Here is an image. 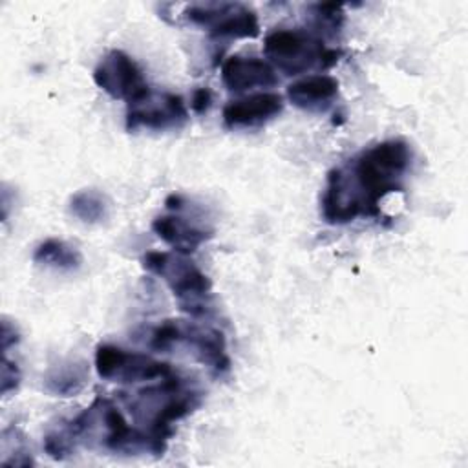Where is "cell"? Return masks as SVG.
Segmentation results:
<instances>
[{
    "label": "cell",
    "mask_w": 468,
    "mask_h": 468,
    "mask_svg": "<svg viewBox=\"0 0 468 468\" xmlns=\"http://www.w3.org/2000/svg\"><path fill=\"white\" fill-rule=\"evenodd\" d=\"M411 165L404 139H386L327 172L320 214L329 225H346L360 216H380V201L402 190Z\"/></svg>",
    "instance_id": "1"
},
{
    "label": "cell",
    "mask_w": 468,
    "mask_h": 468,
    "mask_svg": "<svg viewBox=\"0 0 468 468\" xmlns=\"http://www.w3.org/2000/svg\"><path fill=\"white\" fill-rule=\"evenodd\" d=\"M122 399L135 424L154 439L161 453H165L166 442L174 435L172 424L194 413L203 402L201 391L181 378L177 371L159 378L154 386L139 389L130 399Z\"/></svg>",
    "instance_id": "2"
},
{
    "label": "cell",
    "mask_w": 468,
    "mask_h": 468,
    "mask_svg": "<svg viewBox=\"0 0 468 468\" xmlns=\"http://www.w3.org/2000/svg\"><path fill=\"white\" fill-rule=\"evenodd\" d=\"M143 267L168 285L183 313L190 316L207 314L212 300V282L185 254L150 250L143 256Z\"/></svg>",
    "instance_id": "3"
},
{
    "label": "cell",
    "mask_w": 468,
    "mask_h": 468,
    "mask_svg": "<svg viewBox=\"0 0 468 468\" xmlns=\"http://www.w3.org/2000/svg\"><path fill=\"white\" fill-rule=\"evenodd\" d=\"M263 53L274 69L292 77L313 69H327L342 55L340 49L327 48L322 38L300 27L269 31L263 38Z\"/></svg>",
    "instance_id": "4"
},
{
    "label": "cell",
    "mask_w": 468,
    "mask_h": 468,
    "mask_svg": "<svg viewBox=\"0 0 468 468\" xmlns=\"http://www.w3.org/2000/svg\"><path fill=\"white\" fill-rule=\"evenodd\" d=\"M179 344H185L194 358L207 366L214 375H223L230 369L225 335L216 327L170 318L163 320L148 335V346L161 353L170 351Z\"/></svg>",
    "instance_id": "5"
},
{
    "label": "cell",
    "mask_w": 468,
    "mask_h": 468,
    "mask_svg": "<svg viewBox=\"0 0 468 468\" xmlns=\"http://www.w3.org/2000/svg\"><path fill=\"white\" fill-rule=\"evenodd\" d=\"M95 369L101 378L110 382H124V384L165 378L174 373L168 362H161L148 356L146 353L128 351L113 344L97 346Z\"/></svg>",
    "instance_id": "6"
},
{
    "label": "cell",
    "mask_w": 468,
    "mask_h": 468,
    "mask_svg": "<svg viewBox=\"0 0 468 468\" xmlns=\"http://www.w3.org/2000/svg\"><path fill=\"white\" fill-rule=\"evenodd\" d=\"M185 18L208 31L212 38H256L260 35L258 15L232 2H212L190 5Z\"/></svg>",
    "instance_id": "7"
},
{
    "label": "cell",
    "mask_w": 468,
    "mask_h": 468,
    "mask_svg": "<svg viewBox=\"0 0 468 468\" xmlns=\"http://www.w3.org/2000/svg\"><path fill=\"white\" fill-rule=\"evenodd\" d=\"M188 121V110L181 95L150 88L143 97L126 104V130H177Z\"/></svg>",
    "instance_id": "8"
},
{
    "label": "cell",
    "mask_w": 468,
    "mask_h": 468,
    "mask_svg": "<svg viewBox=\"0 0 468 468\" xmlns=\"http://www.w3.org/2000/svg\"><path fill=\"white\" fill-rule=\"evenodd\" d=\"M93 82L112 99L124 101L126 104L150 90L139 64L121 49H112L99 60L93 69Z\"/></svg>",
    "instance_id": "9"
},
{
    "label": "cell",
    "mask_w": 468,
    "mask_h": 468,
    "mask_svg": "<svg viewBox=\"0 0 468 468\" xmlns=\"http://www.w3.org/2000/svg\"><path fill=\"white\" fill-rule=\"evenodd\" d=\"M221 82L229 91L243 93L256 88L276 86L278 75L271 62L263 58L232 55L221 64Z\"/></svg>",
    "instance_id": "10"
},
{
    "label": "cell",
    "mask_w": 468,
    "mask_h": 468,
    "mask_svg": "<svg viewBox=\"0 0 468 468\" xmlns=\"http://www.w3.org/2000/svg\"><path fill=\"white\" fill-rule=\"evenodd\" d=\"M283 110V97L280 93H254L230 101L223 108V122L227 128L260 126Z\"/></svg>",
    "instance_id": "11"
},
{
    "label": "cell",
    "mask_w": 468,
    "mask_h": 468,
    "mask_svg": "<svg viewBox=\"0 0 468 468\" xmlns=\"http://www.w3.org/2000/svg\"><path fill=\"white\" fill-rule=\"evenodd\" d=\"M340 84L331 75H307L287 86V99L305 112H324L338 97Z\"/></svg>",
    "instance_id": "12"
},
{
    "label": "cell",
    "mask_w": 468,
    "mask_h": 468,
    "mask_svg": "<svg viewBox=\"0 0 468 468\" xmlns=\"http://www.w3.org/2000/svg\"><path fill=\"white\" fill-rule=\"evenodd\" d=\"M152 230L176 252L185 256L196 252L199 245H203L212 238V230H205L190 223L186 218H181L176 214L157 216L152 221Z\"/></svg>",
    "instance_id": "13"
},
{
    "label": "cell",
    "mask_w": 468,
    "mask_h": 468,
    "mask_svg": "<svg viewBox=\"0 0 468 468\" xmlns=\"http://www.w3.org/2000/svg\"><path fill=\"white\" fill-rule=\"evenodd\" d=\"M90 377V369L82 360H66L51 366L44 377L46 389L57 397H73L79 393Z\"/></svg>",
    "instance_id": "14"
},
{
    "label": "cell",
    "mask_w": 468,
    "mask_h": 468,
    "mask_svg": "<svg viewBox=\"0 0 468 468\" xmlns=\"http://www.w3.org/2000/svg\"><path fill=\"white\" fill-rule=\"evenodd\" d=\"M33 261L57 271H77L82 263V254L68 241L49 238L37 245L33 252Z\"/></svg>",
    "instance_id": "15"
},
{
    "label": "cell",
    "mask_w": 468,
    "mask_h": 468,
    "mask_svg": "<svg viewBox=\"0 0 468 468\" xmlns=\"http://www.w3.org/2000/svg\"><path fill=\"white\" fill-rule=\"evenodd\" d=\"M69 210L82 223L93 225V223H101L102 219H106L108 201L99 190L86 188V190H79L71 196Z\"/></svg>",
    "instance_id": "16"
},
{
    "label": "cell",
    "mask_w": 468,
    "mask_h": 468,
    "mask_svg": "<svg viewBox=\"0 0 468 468\" xmlns=\"http://www.w3.org/2000/svg\"><path fill=\"white\" fill-rule=\"evenodd\" d=\"M44 450L46 453L55 459V461H62L69 455L75 453L77 450V442L75 439L71 437V433L68 431L66 424L58 430H53L49 431L46 437H44Z\"/></svg>",
    "instance_id": "17"
},
{
    "label": "cell",
    "mask_w": 468,
    "mask_h": 468,
    "mask_svg": "<svg viewBox=\"0 0 468 468\" xmlns=\"http://www.w3.org/2000/svg\"><path fill=\"white\" fill-rule=\"evenodd\" d=\"M20 384V369L16 366V362L9 360L7 355L4 353L2 358V373H0V393L7 395L11 391H15Z\"/></svg>",
    "instance_id": "18"
},
{
    "label": "cell",
    "mask_w": 468,
    "mask_h": 468,
    "mask_svg": "<svg viewBox=\"0 0 468 468\" xmlns=\"http://www.w3.org/2000/svg\"><path fill=\"white\" fill-rule=\"evenodd\" d=\"M210 102H212V93L208 88H197L194 93H192V101H190V106L196 113H205L208 108H210Z\"/></svg>",
    "instance_id": "19"
},
{
    "label": "cell",
    "mask_w": 468,
    "mask_h": 468,
    "mask_svg": "<svg viewBox=\"0 0 468 468\" xmlns=\"http://www.w3.org/2000/svg\"><path fill=\"white\" fill-rule=\"evenodd\" d=\"M20 340L18 331L15 325H11L7 320L2 322V353H7L11 346H15Z\"/></svg>",
    "instance_id": "20"
}]
</instances>
